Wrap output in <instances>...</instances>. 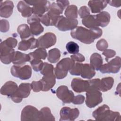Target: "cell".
Listing matches in <instances>:
<instances>
[{
    "mask_svg": "<svg viewBox=\"0 0 121 121\" xmlns=\"http://www.w3.org/2000/svg\"><path fill=\"white\" fill-rule=\"evenodd\" d=\"M37 41L38 48L47 49L56 43V36L54 34L48 32L39 37Z\"/></svg>",
    "mask_w": 121,
    "mask_h": 121,
    "instance_id": "7c38bea8",
    "label": "cell"
},
{
    "mask_svg": "<svg viewBox=\"0 0 121 121\" xmlns=\"http://www.w3.org/2000/svg\"><path fill=\"white\" fill-rule=\"evenodd\" d=\"M92 115L96 121H121L120 113L110 110V108L106 104H103L97 108L93 112Z\"/></svg>",
    "mask_w": 121,
    "mask_h": 121,
    "instance_id": "3957f363",
    "label": "cell"
},
{
    "mask_svg": "<svg viewBox=\"0 0 121 121\" xmlns=\"http://www.w3.org/2000/svg\"><path fill=\"white\" fill-rule=\"evenodd\" d=\"M11 74L13 76L21 80H27L32 75V69L28 65H13L10 69Z\"/></svg>",
    "mask_w": 121,
    "mask_h": 121,
    "instance_id": "8992f818",
    "label": "cell"
},
{
    "mask_svg": "<svg viewBox=\"0 0 121 121\" xmlns=\"http://www.w3.org/2000/svg\"><path fill=\"white\" fill-rule=\"evenodd\" d=\"M121 58L117 56L107 63L103 65L100 69L102 73H117L121 69Z\"/></svg>",
    "mask_w": 121,
    "mask_h": 121,
    "instance_id": "30bf717a",
    "label": "cell"
},
{
    "mask_svg": "<svg viewBox=\"0 0 121 121\" xmlns=\"http://www.w3.org/2000/svg\"><path fill=\"white\" fill-rule=\"evenodd\" d=\"M107 0H90L88 6L93 13H97L102 11L107 6Z\"/></svg>",
    "mask_w": 121,
    "mask_h": 121,
    "instance_id": "7402d4cb",
    "label": "cell"
},
{
    "mask_svg": "<svg viewBox=\"0 0 121 121\" xmlns=\"http://www.w3.org/2000/svg\"><path fill=\"white\" fill-rule=\"evenodd\" d=\"M88 81L89 83V85L86 91L91 90L101 91V80L100 79L95 78L89 80Z\"/></svg>",
    "mask_w": 121,
    "mask_h": 121,
    "instance_id": "e575fe53",
    "label": "cell"
},
{
    "mask_svg": "<svg viewBox=\"0 0 121 121\" xmlns=\"http://www.w3.org/2000/svg\"><path fill=\"white\" fill-rule=\"evenodd\" d=\"M30 57V60H45L47 57V53L45 49L38 48L35 51L28 54Z\"/></svg>",
    "mask_w": 121,
    "mask_h": 121,
    "instance_id": "f1b7e54d",
    "label": "cell"
},
{
    "mask_svg": "<svg viewBox=\"0 0 121 121\" xmlns=\"http://www.w3.org/2000/svg\"><path fill=\"white\" fill-rule=\"evenodd\" d=\"M66 48L68 52L70 54H75L79 52V46L77 43L72 41L69 42L67 43Z\"/></svg>",
    "mask_w": 121,
    "mask_h": 121,
    "instance_id": "d590c367",
    "label": "cell"
},
{
    "mask_svg": "<svg viewBox=\"0 0 121 121\" xmlns=\"http://www.w3.org/2000/svg\"><path fill=\"white\" fill-rule=\"evenodd\" d=\"M60 57V52L58 48H54L48 51L47 59L48 60L52 63H55L58 61Z\"/></svg>",
    "mask_w": 121,
    "mask_h": 121,
    "instance_id": "d6a6232c",
    "label": "cell"
},
{
    "mask_svg": "<svg viewBox=\"0 0 121 121\" xmlns=\"http://www.w3.org/2000/svg\"><path fill=\"white\" fill-rule=\"evenodd\" d=\"M88 80H84L80 78H74L71 83L72 89L76 93H82L86 91L88 86Z\"/></svg>",
    "mask_w": 121,
    "mask_h": 121,
    "instance_id": "e0dca14e",
    "label": "cell"
},
{
    "mask_svg": "<svg viewBox=\"0 0 121 121\" xmlns=\"http://www.w3.org/2000/svg\"><path fill=\"white\" fill-rule=\"evenodd\" d=\"M90 65L95 70H99L103 65V58L100 54L95 52L90 56Z\"/></svg>",
    "mask_w": 121,
    "mask_h": 121,
    "instance_id": "484cf974",
    "label": "cell"
},
{
    "mask_svg": "<svg viewBox=\"0 0 121 121\" xmlns=\"http://www.w3.org/2000/svg\"><path fill=\"white\" fill-rule=\"evenodd\" d=\"M54 68L52 64L47 62H43V65L42 69L40 70V73L43 75L54 73Z\"/></svg>",
    "mask_w": 121,
    "mask_h": 121,
    "instance_id": "8d00e7d4",
    "label": "cell"
},
{
    "mask_svg": "<svg viewBox=\"0 0 121 121\" xmlns=\"http://www.w3.org/2000/svg\"><path fill=\"white\" fill-rule=\"evenodd\" d=\"M64 15L66 17L72 19H76L78 17V8L76 5L68 6L65 10Z\"/></svg>",
    "mask_w": 121,
    "mask_h": 121,
    "instance_id": "836d02e7",
    "label": "cell"
},
{
    "mask_svg": "<svg viewBox=\"0 0 121 121\" xmlns=\"http://www.w3.org/2000/svg\"><path fill=\"white\" fill-rule=\"evenodd\" d=\"M82 23L84 26L89 29L98 27L95 15H90L87 17L82 19Z\"/></svg>",
    "mask_w": 121,
    "mask_h": 121,
    "instance_id": "1f68e13d",
    "label": "cell"
},
{
    "mask_svg": "<svg viewBox=\"0 0 121 121\" xmlns=\"http://www.w3.org/2000/svg\"><path fill=\"white\" fill-rule=\"evenodd\" d=\"M30 57L28 54H26L18 51H16L12 63L16 65H22L25 64L26 62L30 61Z\"/></svg>",
    "mask_w": 121,
    "mask_h": 121,
    "instance_id": "cb8c5ba5",
    "label": "cell"
},
{
    "mask_svg": "<svg viewBox=\"0 0 121 121\" xmlns=\"http://www.w3.org/2000/svg\"><path fill=\"white\" fill-rule=\"evenodd\" d=\"M98 26L104 27L107 26L110 21V15L106 11H102L95 15Z\"/></svg>",
    "mask_w": 121,
    "mask_h": 121,
    "instance_id": "d4e9b609",
    "label": "cell"
},
{
    "mask_svg": "<svg viewBox=\"0 0 121 121\" xmlns=\"http://www.w3.org/2000/svg\"><path fill=\"white\" fill-rule=\"evenodd\" d=\"M82 64L79 62L74 63L72 68L69 70V73L72 75L80 76L81 73Z\"/></svg>",
    "mask_w": 121,
    "mask_h": 121,
    "instance_id": "f35d334b",
    "label": "cell"
},
{
    "mask_svg": "<svg viewBox=\"0 0 121 121\" xmlns=\"http://www.w3.org/2000/svg\"><path fill=\"white\" fill-rule=\"evenodd\" d=\"M103 55L105 56L106 61H108L109 58L114 57L116 54V52L112 49H106L103 51Z\"/></svg>",
    "mask_w": 121,
    "mask_h": 121,
    "instance_id": "bcb514c9",
    "label": "cell"
},
{
    "mask_svg": "<svg viewBox=\"0 0 121 121\" xmlns=\"http://www.w3.org/2000/svg\"><path fill=\"white\" fill-rule=\"evenodd\" d=\"M31 84L22 83L18 86L15 93L10 96L12 100L16 103H20L23 98L27 97L31 92Z\"/></svg>",
    "mask_w": 121,
    "mask_h": 121,
    "instance_id": "52a82bcc",
    "label": "cell"
},
{
    "mask_svg": "<svg viewBox=\"0 0 121 121\" xmlns=\"http://www.w3.org/2000/svg\"><path fill=\"white\" fill-rule=\"evenodd\" d=\"M17 31L22 40L29 38L32 35L29 27L26 24L19 25L17 28Z\"/></svg>",
    "mask_w": 121,
    "mask_h": 121,
    "instance_id": "f546056e",
    "label": "cell"
},
{
    "mask_svg": "<svg viewBox=\"0 0 121 121\" xmlns=\"http://www.w3.org/2000/svg\"><path fill=\"white\" fill-rule=\"evenodd\" d=\"M103 101L102 93L100 91L91 90L86 91V104L90 108H94Z\"/></svg>",
    "mask_w": 121,
    "mask_h": 121,
    "instance_id": "9c48e42d",
    "label": "cell"
},
{
    "mask_svg": "<svg viewBox=\"0 0 121 121\" xmlns=\"http://www.w3.org/2000/svg\"><path fill=\"white\" fill-rule=\"evenodd\" d=\"M108 4L112 6H113L115 7H119L121 5V1H112V0H107Z\"/></svg>",
    "mask_w": 121,
    "mask_h": 121,
    "instance_id": "c3c4849f",
    "label": "cell"
},
{
    "mask_svg": "<svg viewBox=\"0 0 121 121\" xmlns=\"http://www.w3.org/2000/svg\"><path fill=\"white\" fill-rule=\"evenodd\" d=\"M28 5H32V12L35 15L42 17L44 13L48 12L51 4L48 0H24Z\"/></svg>",
    "mask_w": 121,
    "mask_h": 121,
    "instance_id": "5b68a950",
    "label": "cell"
},
{
    "mask_svg": "<svg viewBox=\"0 0 121 121\" xmlns=\"http://www.w3.org/2000/svg\"><path fill=\"white\" fill-rule=\"evenodd\" d=\"M18 86L14 81H8L6 82L0 88V94L8 96H12L16 91Z\"/></svg>",
    "mask_w": 121,
    "mask_h": 121,
    "instance_id": "ffe728a7",
    "label": "cell"
},
{
    "mask_svg": "<svg viewBox=\"0 0 121 121\" xmlns=\"http://www.w3.org/2000/svg\"><path fill=\"white\" fill-rule=\"evenodd\" d=\"M56 95L64 104H70L72 102L74 97L73 92L69 90L66 86H59L56 90Z\"/></svg>",
    "mask_w": 121,
    "mask_h": 121,
    "instance_id": "4fadbf2b",
    "label": "cell"
},
{
    "mask_svg": "<svg viewBox=\"0 0 121 121\" xmlns=\"http://www.w3.org/2000/svg\"><path fill=\"white\" fill-rule=\"evenodd\" d=\"M75 62L69 58H65L61 60L54 68L55 77L58 79H61L66 77L68 72L69 70Z\"/></svg>",
    "mask_w": 121,
    "mask_h": 121,
    "instance_id": "277c9868",
    "label": "cell"
},
{
    "mask_svg": "<svg viewBox=\"0 0 121 121\" xmlns=\"http://www.w3.org/2000/svg\"><path fill=\"white\" fill-rule=\"evenodd\" d=\"M70 58L75 62H82L85 60V58L83 55L81 53H78L70 56Z\"/></svg>",
    "mask_w": 121,
    "mask_h": 121,
    "instance_id": "f6af8a7d",
    "label": "cell"
},
{
    "mask_svg": "<svg viewBox=\"0 0 121 121\" xmlns=\"http://www.w3.org/2000/svg\"><path fill=\"white\" fill-rule=\"evenodd\" d=\"M79 114V111L77 108H70L68 107H62L60 112V121H74Z\"/></svg>",
    "mask_w": 121,
    "mask_h": 121,
    "instance_id": "9a60e30c",
    "label": "cell"
},
{
    "mask_svg": "<svg viewBox=\"0 0 121 121\" xmlns=\"http://www.w3.org/2000/svg\"><path fill=\"white\" fill-rule=\"evenodd\" d=\"M13 2L11 0L1 1L0 5V16L2 17L8 18L13 13Z\"/></svg>",
    "mask_w": 121,
    "mask_h": 121,
    "instance_id": "ac0fdd59",
    "label": "cell"
},
{
    "mask_svg": "<svg viewBox=\"0 0 121 121\" xmlns=\"http://www.w3.org/2000/svg\"><path fill=\"white\" fill-rule=\"evenodd\" d=\"M37 47H38V41L34 37H31L26 40H23L19 43L18 45V49L24 51Z\"/></svg>",
    "mask_w": 121,
    "mask_h": 121,
    "instance_id": "44dd1931",
    "label": "cell"
},
{
    "mask_svg": "<svg viewBox=\"0 0 121 121\" xmlns=\"http://www.w3.org/2000/svg\"><path fill=\"white\" fill-rule=\"evenodd\" d=\"M32 89L35 92H39L43 90V86L41 81H33L31 84Z\"/></svg>",
    "mask_w": 121,
    "mask_h": 121,
    "instance_id": "ab89813d",
    "label": "cell"
},
{
    "mask_svg": "<svg viewBox=\"0 0 121 121\" xmlns=\"http://www.w3.org/2000/svg\"><path fill=\"white\" fill-rule=\"evenodd\" d=\"M7 45H8L9 47L14 49L15 48L17 45V40L13 37H9L7 39H6L5 40L3 41Z\"/></svg>",
    "mask_w": 121,
    "mask_h": 121,
    "instance_id": "7bdbcfd3",
    "label": "cell"
},
{
    "mask_svg": "<svg viewBox=\"0 0 121 121\" xmlns=\"http://www.w3.org/2000/svg\"><path fill=\"white\" fill-rule=\"evenodd\" d=\"M78 13L80 17L82 19L90 15V10L86 6L81 7L78 11Z\"/></svg>",
    "mask_w": 121,
    "mask_h": 121,
    "instance_id": "b9f144b4",
    "label": "cell"
},
{
    "mask_svg": "<svg viewBox=\"0 0 121 121\" xmlns=\"http://www.w3.org/2000/svg\"><path fill=\"white\" fill-rule=\"evenodd\" d=\"M41 17L34 14L27 19V23L30 25L32 35H38L43 32L44 28L40 24Z\"/></svg>",
    "mask_w": 121,
    "mask_h": 121,
    "instance_id": "5bb4252c",
    "label": "cell"
},
{
    "mask_svg": "<svg viewBox=\"0 0 121 121\" xmlns=\"http://www.w3.org/2000/svg\"><path fill=\"white\" fill-rule=\"evenodd\" d=\"M37 121H55V118L52 114L50 109L44 107L39 111Z\"/></svg>",
    "mask_w": 121,
    "mask_h": 121,
    "instance_id": "4316f807",
    "label": "cell"
},
{
    "mask_svg": "<svg viewBox=\"0 0 121 121\" xmlns=\"http://www.w3.org/2000/svg\"><path fill=\"white\" fill-rule=\"evenodd\" d=\"M101 80L100 90L102 92H106L110 90L114 83V79L112 77H105L102 78Z\"/></svg>",
    "mask_w": 121,
    "mask_h": 121,
    "instance_id": "4dcf8cb0",
    "label": "cell"
},
{
    "mask_svg": "<svg viewBox=\"0 0 121 121\" xmlns=\"http://www.w3.org/2000/svg\"><path fill=\"white\" fill-rule=\"evenodd\" d=\"M85 98V96L83 95H78L74 96L72 103L75 104H81L84 102Z\"/></svg>",
    "mask_w": 121,
    "mask_h": 121,
    "instance_id": "7dc6e473",
    "label": "cell"
},
{
    "mask_svg": "<svg viewBox=\"0 0 121 121\" xmlns=\"http://www.w3.org/2000/svg\"><path fill=\"white\" fill-rule=\"evenodd\" d=\"M96 47L99 51H104L107 49L108 47V44L107 42L104 39H101L97 41L96 44Z\"/></svg>",
    "mask_w": 121,
    "mask_h": 121,
    "instance_id": "60d3db41",
    "label": "cell"
},
{
    "mask_svg": "<svg viewBox=\"0 0 121 121\" xmlns=\"http://www.w3.org/2000/svg\"><path fill=\"white\" fill-rule=\"evenodd\" d=\"M30 62L33 69L35 71H40L43 65V62L41 60L31 59L30 60Z\"/></svg>",
    "mask_w": 121,
    "mask_h": 121,
    "instance_id": "74e56055",
    "label": "cell"
},
{
    "mask_svg": "<svg viewBox=\"0 0 121 121\" xmlns=\"http://www.w3.org/2000/svg\"><path fill=\"white\" fill-rule=\"evenodd\" d=\"M103 34V31L98 27L87 29L84 27L77 26L70 32L71 36L82 43L90 44L94 40L100 37Z\"/></svg>",
    "mask_w": 121,
    "mask_h": 121,
    "instance_id": "7a4b0ae2",
    "label": "cell"
},
{
    "mask_svg": "<svg viewBox=\"0 0 121 121\" xmlns=\"http://www.w3.org/2000/svg\"><path fill=\"white\" fill-rule=\"evenodd\" d=\"M68 0H57L51 4L49 11L41 17V22L45 26H55L60 15L62 14L64 9L69 6Z\"/></svg>",
    "mask_w": 121,
    "mask_h": 121,
    "instance_id": "6da1fadb",
    "label": "cell"
},
{
    "mask_svg": "<svg viewBox=\"0 0 121 121\" xmlns=\"http://www.w3.org/2000/svg\"><path fill=\"white\" fill-rule=\"evenodd\" d=\"M39 111L32 105H27L22 110L21 121H37Z\"/></svg>",
    "mask_w": 121,
    "mask_h": 121,
    "instance_id": "2e32d148",
    "label": "cell"
},
{
    "mask_svg": "<svg viewBox=\"0 0 121 121\" xmlns=\"http://www.w3.org/2000/svg\"><path fill=\"white\" fill-rule=\"evenodd\" d=\"M18 11L21 13V15L24 17H29L33 14L32 9L26 2L23 0L19 1L17 5Z\"/></svg>",
    "mask_w": 121,
    "mask_h": 121,
    "instance_id": "603a6c76",
    "label": "cell"
},
{
    "mask_svg": "<svg viewBox=\"0 0 121 121\" xmlns=\"http://www.w3.org/2000/svg\"><path fill=\"white\" fill-rule=\"evenodd\" d=\"M9 29V24L8 20L1 19L0 22V31L1 32L5 33L8 32Z\"/></svg>",
    "mask_w": 121,
    "mask_h": 121,
    "instance_id": "ee69618b",
    "label": "cell"
},
{
    "mask_svg": "<svg viewBox=\"0 0 121 121\" xmlns=\"http://www.w3.org/2000/svg\"><path fill=\"white\" fill-rule=\"evenodd\" d=\"M95 74V70L89 64H82V70L80 76L84 78L90 79Z\"/></svg>",
    "mask_w": 121,
    "mask_h": 121,
    "instance_id": "83f0119b",
    "label": "cell"
},
{
    "mask_svg": "<svg viewBox=\"0 0 121 121\" xmlns=\"http://www.w3.org/2000/svg\"><path fill=\"white\" fill-rule=\"evenodd\" d=\"M14 49L7 45L3 41L0 45V61L5 64H9L12 62L15 54Z\"/></svg>",
    "mask_w": 121,
    "mask_h": 121,
    "instance_id": "8fae6325",
    "label": "cell"
},
{
    "mask_svg": "<svg viewBox=\"0 0 121 121\" xmlns=\"http://www.w3.org/2000/svg\"><path fill=\"white\" fill-rule=\"evenodd\" d=\"M78 24L77 19L68 18L63 16H60L55 25L60 31H67L75 29Z\"/></svg>",
    "mask_w": 121,
    "mask_h": 121,
    "instance_id": "ba28073f",
    "label": "cell"
},
{
    "mask_svg": "<svg viewBox=\"0 0 121 121\" xmlns=\"http://www.w3.org/2000/svg\"><path fill=\"white\" fill-rule=\"evenodd\" d=\"M56 77L54 73H51L43 75V78L40 80L41 81L43 86V91L45 92L50 90L55 84Z\"/></svg>",
    "mask_w": 121,
    "mask_h": 121,
    "instance_id": "d6986e66",
    "label": "cell"
}]
</instances>
